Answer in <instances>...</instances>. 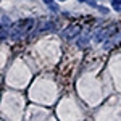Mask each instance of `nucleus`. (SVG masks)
I'll return each mask as SVG.
<instances>
[{"label":"nucleus","mask_w":121,"mask_h":121,"mask_svg":"<svg viewBox=\"0 0 121 121\" xmlns=\"http://www.w3.org/2000/svg\"><path fill=\"white\" fill-rule=\"evenodd\" d=\"M10 26V18L7 15H2V28H8Z\"/></svg>","instance_id":"nucleus-4"},{"label":"nucleus","mask_w":121,"mask_h":121,"mask_svg":"<svg viewBox=\"0 0 121 121\" xmlns=\"http://www.w3.org/2000/svg\"><path fill=\"white\" fill-rule=\"evenodd\" d=\"M44 3H45V5H48V7H50V5H53V0H44Z\"/></svg>","instance_id":"nucleus-8"},{"label":"nucleus","mask_w":121,"mask_h":121,"mask_svg":"<svg viewBox=\"0 0 121 121\" xmlns=\"http://www.w3.org/2000/svg\"><path fill=\"white\" fill-rule=\"evenodd\" d=\"M32 26H34V19L32 18H28V19H21V21H16L13 26H11V39L13 40H18V39H21L26 32H29L31 29H32Z\"/></svg>","instance_id":"nucleus-1"},{"label":"nucleus","mask_w":121,"mask_h":121,"mask_svg":"<svg viewBox=\"0 0 121 121\" xmlns=\"http://www.w3.org/2000/svg\"><path fill=\"white\" fill-rule=\"evenodd\" d=\"M53 29H55V24L53 23H42L37 31H53Z\"/></svg>","instance_id":"nucleus-3"},{"label":"nucleus","mask_w":121,"mask_h":121,"mask_svg":"<svg viewBox=\"0 0 121 121\" xmlns=\"http://www.w3.org/2000/svg\"><path fill=\"white\" fill-rule=\"evenodd\" d=\"M81 32V26L79 24H73V26H69V28L65 29V32H63V36H65V39H68V40H71V39H74L78 34Z\"/></svg>","instance_id":"nucleus-2"},{"label":"nucleus","mask_w":121,"mask_h":121,"mask_svg":"<svg viewBox=\"0 0 121 121\" xmlns=\"http://www.w3.org/2000/svg\"><path fill=\"white\" fill-rule=\"evenodd\" d=\"M87 3H89V5H91V7H94V8H97V7H99V5H97V2H95V0H87Z\"/></svg>","instance_id":"nucleus-7"},{"label":"nucleus","mask_w":121,"mask_h":121,"mask_svg":"<svg viewBox=\"0 0 121 121\" xmlns=\"http://www.w3.org/2000/svg\"><path fill=\"white\" fill-rule=\"evenodd\" d=\"M79 2H87V0H79Z\"/></svg>","instance_id":"nucleus-9"},{"label":"nucleus","mask_w":121,"mask_h":121,"mask_svg":"<svg viewBox=\"0 0 121 121\" xmlns=\"http://www.w3.org/2000/svg\"><path fill=\"white\" fill-rule=\"evenodd\" d=\"M112 5L116 11H121V0H112Z\"/></svg>","instance_id":"nucleus-5"},{"label":"nucleus","mask_w":121,"mask_h":121,"mask_svg":"<svg viewBox=\"0 0 121 121\" xmlns=\"http://www.w3.org/2000/svg\"><path fill=\"white\" fill-rule=\"evenodd\" d=\"M87 42H89V39H87V37L79 39V40H78V45H79L81 48H82V47H86V45H87Z\"/></svg>","instance_id":"nucleus-6"},{"label":"nucleus","mask_w":121,"mask_h":121,"mask_svg":"<svg viewBox=\"0 0 121 121\" xmlns=\"http://www.w3.org/2000/svg\"><path fill=\"white\" fill-rule=\"evenodd\" d=\"M60 2H65V0H60Z\"/></svg>","instance_id":"nucleus-10"}]
</instances>
